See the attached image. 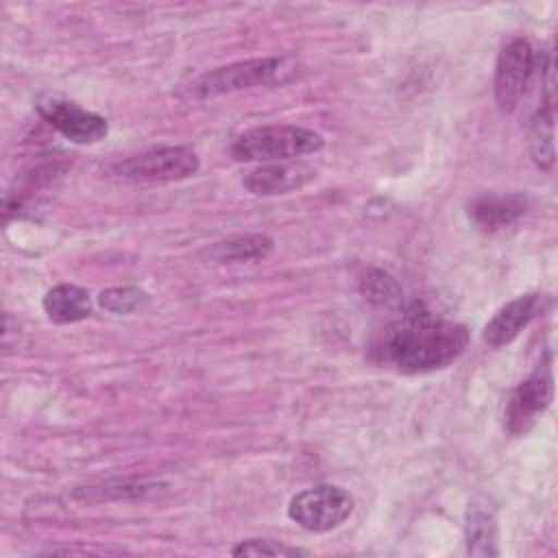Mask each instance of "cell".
Returning <instances> with one entry per match:
<instances>
[{"label":"cell","instance_id":"cell-1","mask_svg":"<svg viewBox=\"0 0 558 558\" xmlns=\"http://www.w3.org/2000/svg\"><path fill=\"white\" fill-rule=\"evenodd\" d=\"M466 342V327L414 303L375 340L373 357L397 373L416 375L449 366L464 353Z\"/></svg>","mask_w":558,"mask_h":558},{"label":"cell","instance_id":"cell-15","mask_svg":"<svg viewBox=\"0 0 558 558\" xmlns=\"http://www.w3.org/2000/svg\"><path fill=\"white\" fill-rule=\"evenodd\" d=\"M554 122L551 113L538 109L530 124V153L538 168L549 170L554 166Z\"/></svg>","mask_w":558,"mask_h":558},{"label":"cell","instance_id":"cell-6","mask_svg":"<svg viewBox=\"0 0 558 558\" xmlns=\"http://www.w3.org/2000/svg\"><path fill=\"white\" fill-rule=\"evenodd\" d=\"M536 70V52L523 37L510 39L495 65V100L501 111H514Z\"/></svg>","mask_w":558,"mask_h":558},{"label":"cell","instance_id":"cell-11","mask_svg":"<svg viewBox=\"0 0 558 558\" xmlns=\"http://www.w3.org/2000/svg\"><path fill=\"white\" fill-rule=\"evenodd\" d=\"M525 214L521 194H484L469 205L471 222L484 233H497Z\"/></svg>","mask_w":558,"mask_h":558},{"label":"cell","instance_id":"cell-10","mask_svg":"<svg viewBox=\"0 0 558 558\" xmlns=\"http://www.w3.org/2000/svg\"><path fill=\"white\" fill-rule=\"evenodd\" d=\"M545 305V296L538 292L523 294L506 303L484 327V342L488 347H504L512 342L541 312Z\"/></svg>","mask_w":558,"mask_h":558},{"label":"cell","instance_id":"cell-7","mask_svg":"<svg viewBox=\"0 0 558 558\" xmlns=\"http://www.w3.org/2000/svg\"><path fill=\"white\" fill-rule=\"evenodd\" d=\"M37 111L52 129H57L65 140L74 144H96L109 131L107 120L102 116L87 111L81 105L59 96L39 98Z\"/></svg>","mask_w":558,"mask_h":558},{"label":"cell","instance_id":"cell-4","mask_svg":"<svg viewBox=\"0 0 558 558\" xmlns=\"http://www.w3.org/2000/svg\"><path fill=\"white\" fill-rule=\"evenodd\" d=\"M353 512V497L333 484H318L290 499L288 517L307 532H329L340 527Z\"/></svg>","mask_w":558,"mask_h":558},{"label":"cell","instance_id":"cell-5","mask_svg":"<svg viewBox=\"0 0 558 558\" xmlns=\"http://www.w3.org/2000/svg\"><path fill=\"white\" fill-rule=\"evenodd\" d=\"M198 157L187 146H166L146 150L142 155H133L124 161L111 166V174L122 181H140V183H166L181 181L198 170Z\"/></svg>","mask_w":558,"mask_h":558},{"label":"cell","instance_id":"cell-14","mask_svg":"<svg viewBox=\"0 0 558 558\" xmlns=\"http://www.w3.org/2000/svg\"><path fill=\"white\" fill-rule=\"evenodd\" d=\"M272 251V240L268 235H240L225 242H216L209 255L218 262H259Z\"/></svg>","mask_w":558,"mask_h":558},{"label":"cell","instance_id":"cell-3","mask_svg":"<svg viewBox=\"0 0 558 558\" xmlns=\"http://www.w3.org/2000/svg\"><path fill=\"white\" fill-rule=\"evenodd\" d=\"M292 70L294 68L286 57H257L235 61L198 76L190 85V94L196 98H211L257 85H272L277 81H283V76H288Z\"/></svg>","mask_w":558,"mask_h":558},{"label":"cell","instance_id":"cell-17","mask_svg":"<svg viewBox=\"0 0 558 558\" xmlns=\"http://www.w3.org/2000/svg\"><path fill=\"white\" fill-rule=\"evenodd\" d=\"M362 292L373 303H390V301L399 299V294H401L397 281L384 270H371L362 279Z\"/></svg>","mask_w":558,"mask_h":558},{"label":"cell","instance_id":"cell-12","mask_svg":"<svg viewBox=\"0 0 558 558\" xmlns=\"http://www.w3.org/2000/svg\"><path fill=\"white\" fill-rule=\"evenodd\" d=\"M44 312L52 323L68 325V323H78L85 320L92 314V299L87 290L72 286V283H61L54 286L46 292L44 301Z\"/></svg>","mask_w":558,"mask_h":558},{"label":"cell","instance_id":"cell-16","mask_svg":"<svg viewBox=\"0 0 558 558\" xmlns=\"http://www.w3.org/2000/svg\"><path fill=\"white\" fill-rule=\"evenodd\" d=\"M148 301V294L140 288L124 286V288H109L98 294L100 307L113 312V314H129L137 307H142Z\"/></svg>","mask_w":558,"mask_h":558},{"label":"cell","instance_id":"cell-8","mask_svg":"<svg viewBox=\"0 0 558 558\" xmlns=\"http://www.w3.org/2000/svg\"><path fill=\"white\" fill-rule=\"evenodd\" d=\"M554 395L551 373L547 366H538L525 381L517 386L506 403V427L510 434H525L536 418L549 408Z\"/></svg>","mask_w":558,"mask_h":558},{"label":"cell","instance_id":"cell-18","mask_svg":"<svg viewBox=\"0 0 558 558\" xmlns=\"http://www.w3.org/2000/svg\"><path fill=\"white\" fill-rule=\"evenodd\" d=\"M233 556H307V549H299V547H286L277 541H268V538H253L246 543H240L231 549Z\"/></svg>","mask_w":558,"mask_h":558},{"label":"cell","instance_id":"cell-9","mask_svg":"<svg viewBox=\"0 0 558 558\" xmlns=\"http://www.w3.org/2000/svg\"><path fill=\"white\" fill-rule=\"evenodd\" d=\"M316 179V168L307 161H272L244 174L242 185L257 196L288 194Z\"/></svg>","mask_w":558,"mask_h":558},{"label":"cell","instance_id":"cell-2","mask_svg":"<svg viewBox=\"0 0 558 558\" xmlns=\"http://www.w3.org/2000/svg\"><path fill=\"white\" fill-rule=\"evenodd\" d=\"M323 135L294 126V124H268L244 131L231 144V157L238 161H290L301 155L320 150Z\"/></svg>","mask_w":558,"mask_h":558},{"label":"cell","instance_id":"cell-13","mask_svg":"<svg viewBox=\"0 0 558 558\" xmlns=\"http://www.w3.org/2000/svg\"><path fill=\"white\" fill-rule=\"evenodd\" d=\"M464 536H466V547L469 554L473 556H497V521L495 512L486 506L473 504L466 514V525H464Z\"/></svg>","mask_w":558,"mask_h":558}]
</instances>
